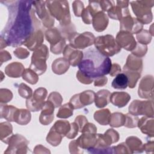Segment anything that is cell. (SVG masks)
Segmentation results:
<instances>
[{"label":"cell","instance_id":"d6a6232c","mask_svg":"<svg viewBox=\"0 0 154 154\" xmlns=\"http://www.w3.org/2000/svg\"><path fill=\"white\" fill-rule=\"evenodd\" d=\"M125 122V115L120 112H114L111 115L109 125L112 127L118 128L124 125Z\"/></svg>","mask_w":154,"mask_h":154},{"label":"cell","instance_id":"8992f818","mask_svg":"<svg viewBox=\"0 0 154 154\" xmlns=\"http://www.w3.org/2000/svg\"><path fill=\"white\" fill-rule=\"evenodd\" d=\"M49 57V52L47 46L42 45L36 49L31 57V63L29 69L34 71L38 75H41L46 70V61Z\"/></svg>","mask_w":154,"mask_h":154},{"label":"cell","instance_id":"b9f144b4","mask_svg":"<svg viewBox=\"0 0 154 154\" xmlns=\"http://www.w3.org/2000/svg\"><path fill=\"white\" fill-rule=\"evenodd\" d=\"M48 100L54 104L55 108H58L61 105L63 98L60 93L56 91H54L49 94Z\"/></svg>","mask_w":154,"mask_h":154},{"label":"cell","instance_id":"3957f363","mask_svg":"<svg viewBox=\"0 0 154 154\" xmlns=\"http://www.w3.org/2000/svg\"><path fill=\"white\" fill-rule=\"evenodd\" d=\"M46 7L51 15L56 18L61 26L64 27L72 23L67 1H46Z\"/></svg>","mask_w":154,"mask_h":154},{"label":"cell","instance_id":"484cf974","mask_svg":"<svg viewBox=\"0 0 154 154\" xmlns=\"http://www.w3.org/2000/svg\"><path fill=\"white\" fill-rule=\"evenodd\" d=\"M70 63L64 57L56 59L52 64V70L54 73L57 75L64 73L69 68Z\"/></svg>","mask_w":154,"mask_h":154},{"label":"cell","instance_id":"bcb514c9","mask_svg":"<svg viewBox=\"0 0 154 154\" xmlns=\"http://www.w3.org/2000/svg\"><path fill=\"white\" fill-rule=\"evenodd\" d=\"M1 94L4 95V96H1V102L6 103L11 100L13 97V94L10 90L8 89H1Z\"/></svg>","mask_w":154,"mask_h":154},{"label":"cell","instance_id":"d6986e66","mask_svg":"<svg viewBox=\"0 0 154 154\" xmlns=\"http://www.w3.org/2000/svg\"><path fill=\"white\" fill-rule=\"evenodd\" d=\"M43 42V33L40 29H36L32 32L23 45L30 51H35L41 45Z\"/></svg>","mask_w":154,"mask_h":154},{"label":"cell","instance_id":"8fae6325","mask_svg":"<svg viewBox=\"0 0 154 154\" xmlns=\"http://www.w3.org/2000/svg\"><path fill=\"white\" fill-rule=\"evenodd\" d=\"M33 5L37 16L46 28H51L54 23V19L49 13L46 7V1H33Z\"/></svg>","mask_w":154,"mask_h":154},{"label":"cell","instance_id":"44dd1931","mask_svg":"<svg viewBox=\"0 0 154 154\" xmlns=\"http://www.w3.org/2000/svg\"><path fill=\"white\" fill-rule=\"evenodd\" d=\"M143 69V60L140 57H138L133 54L128 57L126 63L123 67V71L129 70L141 73Z\"/></svg>","mask_w":154,"mask_h":154},{"label":"cell","instance_id":"f546056e","mask_svg":"<svg viewBox=\"0 0 154 154\" xmlns=\"http://www.w3.org/2000/svg\"><path fill=\"white\" fill-rule=\"evenodd\" d=\"M111 112L108 109L98 110L94 114V119L102 125H107L109 123Z\"/></svg>","mask_w":154,"mask_h":154},{"label":"cell","instance_id":"c3c4849f","mask_svg":"<svg viewBox=\"0 0 154 154\" xmlns=\"http://www.w3.org/2000/svg\"><path fill=\"white\" fill-rule=\"evenodd\" d=\"M75 122L78 125L79 127V131L81 132L82 128L85 125V124L88 122L87 118L82 115H79L76 117L75 120Z\"/></svg>","mask_w":154,"mask_h":154},{"label":"cell","instance_id":"603a6c76","mask_svg":"<svg viewBox=\"0 0 154 154\" xmlns=\"http://www.w3.org/2000/svg\"><path fill=\"white\" fill-rule=\"evenodd\" d=\"M137 126L143 134H145L151 137H153L154 121L153 118L147 116L143 117L138 120Z\"/></svg>","mask_w":154,"mask_h":154},{"label":"cell","instance_id":"ee69618b","mask_svg":"<svg viewBox=\"0 0 154 154\" xmlns=\"http://www.w3.org/2000/svg\"><path fill=\"white\" fill-rule=\"evenodd\" d=\"M72 8L75 16H81L82 13L84 10V4L81 1H75L72 4Z\"/></svg>","mask_w":154,"mask_h":154},{"label":"cell","instance_id":"83f0119b","mask_svg":"<svg viewBox=\"0 0 154 154\" xmlns=\"http://www.w3.org/2000/svg\"><path fill=\"white\" fill-rule=\"evenodd\" d=\"M31 117L29 111L25 109H17L14 114L13 122L21 125H25L30 122Z\"/></svg>","mask_w":154,"mask_h":154},{"label":"cell","instance_id":"816d5d0a","mask_svg":"<svg viewBox=\"0 0 154 154\" xmlns=\"http://www.w3.org/2000/svg\"><path fill=\"white\" fill-rule=\"evenodd\" d=\"M107 81L108 78L106 77H105V76H100L95 79V80L94 81V85L97 87L103 86L107 83Z\"/></svg>","mask_w":154,"mask_h":154},{"label":"cell","instance_id":"5bb4252c","mask_svg":"<svg viewBox=\"0 0 154 154\" xmlns=\"http://www.w3.org/2000/svg\"><path fill=\"white\" fill-rule=\"evenodd\" d=\"M116 5H113L108 11L109 17L115 20H120L123 16L130 14L128 5V1H117Z\"/></svg>","mask_w":154,"mask_h":154},{"label":"cell","instance_id":"74e56055","mask_svg":"<svg viewBox=\"0 0 154 154\" xmlns=\"http://www.w3.org/2000/svg\"><path fill=\"white\" fill-rule=\"evenodd\" d=\"M124 73L126 75L128 78L129 87L131 88H134L136 85L137 81L141 76V73L129 70H125L124 71Z\"/></svg>","mask_w":154,"mask_h":154},{"label":"cell","instance_id":"7c38bea8","mask_svg":"<svg viewBox=\"0 0 154 154\" xmlns=\"http://www.w3.org/2000/svg\"><path fill=\"white\" fill-rule=\"evenodd\" d=\"M96 93L91 90H86L74 95L70 100L69 103L73 109H79L90 105L94 101Z\"/></svg>","mask_w":154,"mask_h":154},{"label":"cell","instance_id":"9a60e30c","mask_svg":"<svg viewBox=\"0 0 154 154\" xmlns=\"http://www.w3.org/2000/svg\"><path fill=\"white\" fill-rule=\"evenodd\" d=\"M153 91V77L146 75L143 78L139 84L138 94L144 99H152Z\"/></svg>","mask_w":154,"mask_h":154},{"label":"cell","instance_id":"4316f807","mask_svg":"<svg viewBox=\"0 0 154 154\" xmlns=\"http://www.w3.org/2000/svg\"><path fill=\"white\" fill-rule=\"evenodd\" d=\"M111 93L107 90H99L94 98L95 105L98 108H103L107 105L110 101Z\"/></svg>","mask_w":154,"mask_h":154},{"label":"cell","instance_id":"f6af8a7d","mask_svg":"<svg viewBox=\"0 0 154 154\" xmlns=\"http://www.w3.org/2000/svg\"><path fill=\"white\" fill-rule=\"evenodd\" d=\"M14 54L18 58L24 59L28 57L29 52L26 49L22 48H17L14 51Z\"/></svg>","mask_w":154,"mask_h":154},{"label":"cell","instance_id":"836d02e7","mask_svg":"<svg viewBox=\"0 0 154 154\" xmlns=\"http://www.w3.org/2000/svg\"><path fill=\"white\" fill-rule=\"evenodd\" d=\"M12 126L8 122H3L1 123V140L3 141L5 139V143H7L10 138L12 135Z\"/></svg>","mask_w":154,"mask_h":154},{"label":"cell","instance_id":"7a4b0ae2","mask_svg":"<svg viewBox=\"0 0 154 154\" xmlns=\"http://www.w3.org/2000/svg\"><path fill=\"white\" fill-rule=\"evenodd\" d=\"M111 60L101 54L96 48H90L84 52L83 58L78 64L79 70L91 79L109 74Z\"/></svg>","mask_w":154,"mask_h":154},{"label":"cell","instance_id":"7402d4cb","mask_svg":"<svg viewBox=\"0 0 154 154\" xmlns=\"http://www.w3.org/2000/svg\"><path fill=\"white\" fill-rule=\"evenodd\" d=\"M92 23L95 31L102 32L104 31L108 26V18L103 11H99L94 16Z\"/></svg>","mask_w":154,"mask_h":154},{"label":"cell","instance_id":"d590c367","mask_svg":"<svg viewBox=\"0 0 154 154\" xmlns=\"http://www.w3.org/2000/svg\"><path fill=\"white\" fill-rule=\"evenodd\" d=\"M22 78L31 84H35L38 80V75L29 68L25 69L22 74Z\"/></svg>","mask_w":154,"mask_h":154},{"label":"cell","instance_id":"ffe728a7","mask_svg":"<svg viewBox=\"0 0 154 154\" xmlns=\"http://www.w3.org/2000/svg\"><path fill=\"white\" fill-rule=\"evenodd\" d=\"M54 108L55 106L51 102L47 100L45 102L39 117L40 122L42 124L47 125L52 122L54 119Z\"/></svg>","mask_w":154,"mask_h":154},{"label":"cell","instance_id":"ab89813d","mask_svg":"<svg viewBox=\"0 0 154 154\" xmlns=\"http://www.w3.org/2000/svg\"><path fill=\"white\" fill-rule=\"evenodd\" d=\"M138 117L137 116L132 115L130 113H128L125 115V122L124 126L129 128H134L137 126Z\"/></svg>","mask_w":154,"mask_h":154},{"label":"cell","instance_id":"7bdbcfd3","mask_svg":"<svg viewBox=\"0 0 154 154\" xmlns=\"http://www.w3.org/2000/svg\"><path fill=\"white\" fill-rule=\"evenodd\" d=\"M147 51V46L145 45H143L138 43H137V45L135 49L133 51H132V54L138 57H142L146 55Z\"/></svg>","mask_w":154,"mask_h":154},{"label":"cell","instance_id":"d4e9b609","mask_svg":"<svg viewBox=\"0 0 154 154\" xmlns=\"http://www.w3.org/2000/svg\"><path fill=\"white\" fill-rule=\"evenodd\" d=\"M24 66L19 62H13L9 64L5 69V73L11 78H19L24 72Z\"/></svg>","mask_w":154,"mask_h":154},{"label":"cell","instance_id":"8d00e7d4","mask_svg":"<svg viewBox=\"0 0 154 154\" xmlns=\"http://www.w3.org/2000/svg\"><path fill=\"white\" fill-rule=\"evenodd\" d=\"M73 108L69 103H66L60 107L57 112V117L63 119L68 118L73 114Z\"/></svg>","mask_w":154,"mask_h":154},{"label":"cell","instance_id":"cb8c5ba5","mask_svg":"<svg viewBox=\"0 0 154 154\" xmlns=\"http://www.w3.org/2000/svg\"><path fill=\"white\" fill-rule=\"evenodd\" d=\"M131 99V96L125 92H114L110 96V101L118 108L125 106Z\"/></svg>","mask_w":154,"mask_h":154},{"label":"cell","instance_id":"4fadbf2b","mask_svg":"<svg viewBox=\"0 0 154 154\" xmlns=\"http://www.w3.org/2000/svg\"><path fill=\"white\" fill-rule=\"evenodd\" d=\"M143 25L135 17L130 14L123 16L120 20V31H127L131 34H138L143 29Z\"/></svg>","mask_w":154,"mask_h":154},{"label":"cell","instance_id":"f907efd6","mask_svg":"<svg viewBox=\"0 0 154 154\" xmlns=\"http://www.w3.org/2000/svg\"><path fill=\"white\" fill-rule=\"evenodd\" d=\"M99 5L102 11H107L111 7L114 5L113 1H99Z\"/></svg>","mask_w":154,"mask_h":154},{"label":"cell","instance_id":"1f68e13d","mask_svg":"<svg viewBox=\"0 0 154 154\" xmlns=\"http://www.w3.org/2000/svg\"><path fill=\"white\" fill-rule=\"evenodd\" d=\"M126 144L129 149L134 150V152H142L143 151V145L141 141L137 137H129L126 140Z\"/></svg>","mask_w":154,"mask_h":154},{"label":"cell","instance_id":"2e32d148","mask_svg":"<svg viewBox=\"0 0 154 154\" xmlns=\"http://www.w3.org/2000/svg\"><path fill=\"white\" fill-rule=\"evenodd\" d=\"M116 41L122 48L127 51H133L137 45V42L132 35L129 32L120 31L116 36Z\"/></svg>","mask_w":154,"mask_h":154},{"label":"cell","instance_id":"277c9868","mask_svg":"<svg viewBox=\"0 0 154 154\" xmlns=\"http://www.w3.org/2000/svg\"><path fill=\"white\" fill-rule=\"evenodd\" d=\"M129 4L137 19L142 24H148L153 19L151 8L154 5V1H131Z\"/></svg>","mask_w":154,"mask_h":154},{"label":"cell","instance_id":"681fc988","mask_svg":"<svg viewBox=\"0 0 154 154\" xmlns=\"http://www.w3.org/2000/svg\"><path fill=\"white\" fill-rule=\"evenodd\" d=\"M76 78L80 81V82H81L82 84H90L93 81V79H91V78L86 76L80 70H78L77 72Z\"/></svg>","mask_w":154,"mask_h":154},{"label":"cell","instance_id":"60d3db41","mask_svg":"<svg viewBox=\"0 0 154 154\" xmlns=\"http://www.w3.org/2000/svg\"><path fill=\"white\" fill-rule=\"evenodd\" d=\"M18 92L19 95L25 99H29L32 97V89L26 85L25 84L22 83L19 85L18 88Z\"/></svg>","mask_w":154,"mask_h":154},{"label":"cell","instance_id":"5b68a950","mask_svg":"<svg viewBox=\"0 0 154 154\" xmlns=\"http://www.w3.org/2000/svg\"><path fill=\"white\" fill-rule=\"evenodd\" d=\"M94 45L96 49L106 57L113 56L121 51V48L117 44L112 35L107 34L99 36L95 38Z\"/></svg>","mask_w":154,"mask_h":154},{"label":"cell","instance_id":"f35d334b","mask_svg":"<svg viewBox=\"0 0 154 154\" xmlns=\"http://www.w3.org/2000/svg\"><path fill=\"white\" fill-rule=\"evenodd\" d=\"M152 36L150 32L146 29H142L136 35V37L139 43L145 45L150 43L152 40Z\"/></svg>","mask_w":154,"mask_h":154},{"label":"cell","instance_id":"e575fe53","mask_svg":"<svg viewBox=\"0 0 154 154\" xmlns=\"http://www.w3.org/2000/svg\"><path fill=\"white\" fill-rule=\"evenodd\" d=\"M63 137L62 135H61L51 128L46 137V141L52 146H56L60 143Z\"/></svg>","mask_w":154,"mask_h":154},{"label":"cell","instance_id":"30bf717a","mask_svg":"<svg viewBox=\"0 0 154 154\" xmlns=\"http://www.w3.org/2000/svg\"><path fill=\"white\" fill-rule=\"evenodd\" d=\"M47 96L46 88L40 87L36 89L32 97L28 99L26 101L27 108L31 111H38L42 109L45 103V99Z\"/></svg>","mask_w":154,"mask_h":154},{"label":"cell","instance_id":"9c48e42d","mask_svg":"<svg viewBox=\"0 0 154 154\" xmlns=\"http://www.w3.org/2000/svg\"><path fill=\"white\" fill-rule=\"evenodd\" d=\"M129 112L134 116L144 115L153 118V102L152 100H133L129 106Z\"/></svg>","mask_w":154,"mask_h":154},{"label":"cell","instance_id":"7dc6e473","mask_svg":"<svg viewBox=\"0 0 154 154\" xmlns=\"http://www.w3.org/2000/svg\"><path fill=\"white\" fill-rule=\"evenodd\" d=\"M78 130H79V127L78 125L75 122L73 123H72L70 124V129L68 132V134L66 135V137L68 138H70V139L74 138L78 134L79 131Z\"/></svg>","mask_w":154,"mask_h":154},{"label":"cell","instance_id":"52a82bcc","mask_svg":"<svg viewBox=\"0 0 154 154\" xmlns=\"http://www.w3.org/2000/svg\"><path fill=\"white\" fill-rule=\"evenodd\" d=\"M46 38L51 45V51L55 54L63 52L66 46L65 38L57 28H49L45 32Z\"/></svg>","mask_w":154,"mask_h":154},{"label":"cell","instance_id":"4dcf8cb0","mask_svg":"<svg viewBox=\"0 0 154 154\" xmlns=\"http://www.w3.org/2000/svg\"><path fill=\"white\" fill-rule=\"evenodd\" d=\"M52 128L64 137L69 132L70 125L67 120H58L55 123Z\"/></svg>","mask_w":154,"mask_h":154},{"label":"cell","instance_id":"f5cc1de1","mask_svg":"<svg viewBox=\"0 0 154 154\" xmlns=\"http://www.w3.org/2000/svg\"><path fill=\"white\" fill-rule=\"evenodd\" d=\"M121 72V68H120V66L118 64H116V63H114L112 64L111 66V70L109 71V74L112 76H116L117 75H118L119 73H120Z\"/></svg>","mask_w":154,"mask_h":154},{"label":"cell","instance_id":"ba28073f","mask_svg":"<svg viewBox=\"0 0 154 154\" xmlns=\"http://www.w3.org/2000/svg\"><path fill=\"white\" fill-rule=\"evenodd\" d=\"M69 45L74 49H84L94 43L95 37L90 32L78 33L73 32L68 36Z\"/></svg>","mask_w":154,"mask_h":154},{"label":"cell","instance_id":"f1b7e54d","mask_svg":"<svg viewBox=\"0 0 154 154\" xmlns=\"http://www.w3.org/2000/svg\"><path fill=\"white\" fill-rule=\"evenodd\" d=\"M128 82L129 81L126 75L124 73H120L113 79L111 85L115 89L123 90L127 88Z\"/></svg>","mask_w":154,"mask_h":154},{"label":"cell","instance_id":"6da1fadb","mask_svg":"<svg viewBox=\"0 0 154 154\" xmlns=\"http://www.w3.org/2000/svg\"><path fill=\"white\" fill-rule=\"evenodd\" d=\"M7 5L8 19L1 37H4L7 45L17 46L24 42L33 31L38 29L40 22L35 15L32 1H1Z\"/></svg>","mask_w":154,"mask_h":154},{"label":"cell","instance_id":"e0dca14e","mask_svg":"<svg viewBox=\"0 0 154 154\" xmlns=\"http://www.w3.org/2000/svg\"><path fill=\"white\" fill-rule=\"evenodd\" d=\"M64 57L68 60L72 66H76L83 58V52L71 47L69 45L66 46L63 52Z\"/></svg>","mask_w":154,"mask_h":154},{"label":"cell","instance_id":"ac0fdd59","mask_svg":"<svg viewBox=\"0 0 154 154\" xmlns=\"http://www.w3.org/2000/svg\"><path fill=\"white\" fill-rule=\"evenodd\" d=\"M88 5L84 9L81 14L82 20L86 24H90L92 23L93 18L95 14L99 11H102L99 5V1H88Z\"/></svg>","mask_w":154,"mask_h":154}]
</instances>
